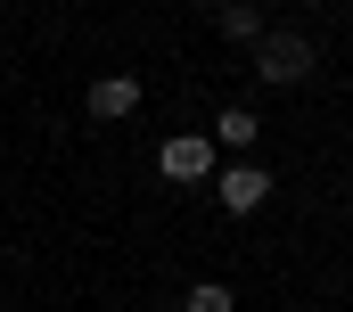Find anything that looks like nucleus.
I'll return each instance as SVG.
<instances>
[{
  "instance_id": "obj_4",
  "label": "nucleus",
  "mask_w": 353,
  "mask_h": 312,
  "mask_svg": "<svg viewBox=\"0 0 353 312\" xmlns=\"http://www.w3.org/2000/svg\"><path fill=\"white\" fill-rule=\"evenodd\" d=\"M123 115H140V75L90 82V124H123Z\"/></svg>"
},
{
  "instance_id": "obj_7",
  "label": "nucleus",
  "mask_w": 353,
  "mask_h": 312,
  "mask_svg": "<svg viewBox=\"0 0 353 312\" xmlns=\"http://www.w3.org/2000/svg\"><path fill=\"white\" fill-rule=\"evenodd\" d=\"M181 312H239V296H230L222 280H197V288H189V304H181Z\"/></svg>"
},
{
  "instance_id": "obj_3",
  "label": "nucleus",
  "mask_w": 353,
  "mask_h": 312,
  "mask_svg": "<svg viewBox=\"0 0 353 312\" xmlns=\"http://www.w3.org/2000/svg\"><path fill=\"white\" fill-rule=\"evenodd\" d=\"M214 189H222L230 214H255V206L271 197V173H263V164H230V173H214Z\"/></svg>"
},
{
  "instance_id": "obj_6",
  "label": "nucleus",
  "mask_w": 353,
  "mask_h": 312,
  "mask_svg": "<svg viewBox=\"0 0 353 312\" xmlns=\"http://www.w3.org/2000/svg\"><path fill=\"white\" fill-rule=\"evenodd\" d=\"M222 33H230V41H263V17H255V0H222Z\"/></svg>"
},
{
  "instance_id": "obj_5",
  "label": "nucleus",
  "mask_w": 353,
  "mask_h": 312,
  "mask_svg": "<svg viewBox=\"0 0 353 312\" xmlns=\"http://www.w3.org/2000/svg\"><path fill=\"white\" fill-rule=\"evenodd\" d=\"M255 132H263V124H255V107H222V124H214L205 140H214V148H255Z\"/></svg>"
},
{
  "instance_id": "obj_2",
  "label": "nucleus",
  "mask_w": 353,
  "mask_h": 312,
  "mask_svg": "<svg viewBox=\"0 0 353 312\" xmlns=\"http://www.w3.org/2000/svg\"><path fill=\"white\" fill-rule=\"evenodd\" d=\"M157 173H165V181H214V140H205V132H173V140L157 148Z\"/></svg>"
},
{
  "instance_id": "obj_1",
  "label": "nucleus",
  "mask_w": 353,
  "mask_h": 312,
  "mask_svg": "<svg viewBox=\"0 0 353 312\" xmlns=\"http://www.w3.org/2000/svg\"><path fill=\"white\" fill-rule=\"evenodd\" d=\"M312 66H321V50H312V33H296V25H279V33L255 41V75H263L271 90H296Z\"/></svg>"
}]
</instances>
